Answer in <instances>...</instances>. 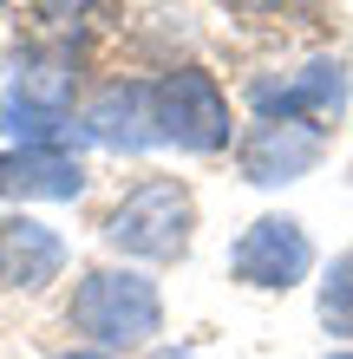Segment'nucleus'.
<instances>
[{
  "label": "nucleus",
  "mask_w": 353,
  "mask_h": 359,
  "mask_svg": "<svg viewBox=\"0 0 353 359\" xmlns=\"http://www.w3.org/2000/svg\"><path fill=\"white\" fill-rule=\"evenodd\" d=\"M72 327L86 333L98 353L118 346H144L164 327V294L157 281H144L138 268H92L72 287Z\"/></svg>",
  "instance_id": "f257e3e1"
},
{
  "label": "nucleus",
  "mask_w": 353,
  "mask_h": 359,
  "mask_svg": "<svg viewBox=\"0 0 353 359\" xmlns=\"http://www.w3.org/2000/svg\"><path fill=\"white\" fill-rule=\"evenodd\" d=\"M197 229V203L177 177H151L105 216V242L131 262H183Z\"/></svg>",
  "instance_id": "f03ea898"
},
{
  "label": "nucleus",
  "mask_w": 353,
  "mask_h": 359,
  "mask_svg": "<svg viewBox=\"0 0 353 359\" xmlns=\"http://www.w3.org/2000/svg\"><path fill=\"white\" fill-rule=\"evenodd\" d=\"M151 111H157V144H177V151H197V157L229 144V98L197 66L164 72L151 86Z\"/></svg>",
  "instance_id": "7ed1b4c3"
},
{
  "label": "nucleus",
  "mask_w": 353,
  "mask_h": 359,
  "mask_svg": "<svg viewBox=\"0 0 353 359\" xmlns=\"http://www.w3.org/2000/svg\"><path fill=\"white\" fill-rule=\"evenodd\" d=\"M314 268V242L295 216H255L229 248V274L242 287H295Z\"/></svg>",
  "instance_id": "20e7f679"
},
{
  "label": "nucleus",
  "mask_w": 353,
  "mask_h": 359,
  "mask_svg": "<svg viewBox=\"0 0 353 359\" xmlns=\"http://www.w3.org/2000/svg\"><path fill=\"white\" fill-rule=\"evenodd\" d=\"M321 157H327V131L307 124V118H262L255 131L242 137V177L262 183V189L301 183Z\"/></svg>",
  "instance_id": "39448f33"
},
{
  "label": "nucleus",
  "mask_w": 353,
  "mask_h": 359,
  "mask_svg": "<svg viewBox=\"0 0 353 359\" xmlns=\"http://www.w3.org/2000/svg\"><path fill=\"white\" fill-rule=\"evenodd\" d=\"M255 111L262 118H334L340 104H347V66L340 59H307L301 72H288V79H255Z\"/></svg>",
  "instance_id": "423d86ee"
},
{
  "label": "nucleus",
  "mask_w": 353,
  "mask_h": 359,
  "mask_svg": "<svg viewBox=\"0 0 353 359\" xmlns=\"http://www.w3.org/2000/svg\"><path fill=\"white\" fill-rule=\"evenodd\" d=\"M79 189H86V170L59 144H20L0 157V196L13 203H72Z\"/></svg>",
  "instance_id": "0eeeda50"
},
{
  "label": "nucleus",
  "mask_w": 353,
  "mask_h": 359,
  "mask_svg": "<svg viewBox=\"0 0 353 359\" xmlns=\"http://www.w3.org/2000/svg\"><path fill=\"white\" fill-rule=\"evenodd\" d=\"M86 131L112 151H151L157 144V111H151V86L144 79H118L86 104Z\"/></svg>",
  "instance_id": "6e6552de"
},
{
  "label": "nucleus",
  "mask_w": 353,
  "mask_h": 359,
  "mask_svg": "<svg viewBox=\"0 0 353 359\" xmlns=\"http://www.w3.org/2000/svg\"><path fill=\"white\" fill-rule=\"evenodd\" d=\"M59 268H66V242L46 222L33 216L0 222V287H46Z\"/></svg>",
  "instance_id": "1a4fd4ad"
},
{
  "label": "nucleus",
  "mask_w": 353,
  "mask_h": 359,
  "mask_svg": "<svg viewBox=\"0 0 353 359\" xmlns=\"http://www.w3.org/2000/svg\"><path fill=\"white\" fill-rule=\"evenodd\" d=\"M321 327L353 340V248L327 268V281H321Z\"/></svg>",
  "instance_id": "9d476101"
},
{
  "label": "nucleus",
  "mask_w": 353,
  "mask_h": 359,
  "mask_svg": "<svg viewBox=\"0 0 353 359\" xmlns=\"http://www.w3.org/2000/svg\"><path fill=\"white\" fill-rule=\"evenodd\" d=\"M27 13H33L39 33H72L98 13V0H27Z\"/></svg>",
  "instance_id": "9b49d317"
},
{
  "label": "nucleus",
  "mask_w": 353,
  "mask_h": 359,
  "mask_svg": "<svg viewBox=\"0 0 353 359\" xmlns=\"http://www.w3.org/2000/svg\"><path fill=\"white\" fill-rule=\"evenodd\" d=\"M59 359H112V353H98V346H86V353H59Z\"/></svg>",
  "instance_id": "f8f14e48"
},
{
  "label": "nucleus",
  "mask_w": 353,
  "mask_h": 359,
  "mask_svg": "<svg viewBox=\"0 0 353 359\" xmlns=\"http://www.w3.org/2000/svg\"><path fill=\"white\" fill-rule=\"evenodd\" d=\"M327 359H353V353H327Z\"/></svg>",
  "instance_id": "ddd939ff"
},
{
  "label": "nucleus",
  "mask_w": 353,
  "mask_h": 359,
  "mask_svg": "<svg viewBox=\"0 0 353 359\" xmlns=\"http://www.w3.org/2000/svg\"><path fill=\"white\" fill-rule=\"evenodd\" d=\"M0 7H7V0H0Z\"/></svg>",
  "instance_id": "4468645a"
}]
</instances>
